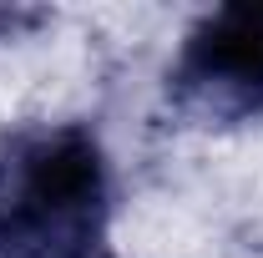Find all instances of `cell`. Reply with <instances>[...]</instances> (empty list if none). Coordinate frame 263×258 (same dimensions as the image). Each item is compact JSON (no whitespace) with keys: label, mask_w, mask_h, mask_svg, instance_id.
<instances>
[{"label":"cell","mask_w":263,"mask_h":258,"mask_svg":"<svg viewBox=\"0 0 263 258\" xmlns=\"http://www.w3.org/2000/svg\"><path fill=\"white\" fill-rule=\"evenodd\" d=\"M111 162L86 122H26L0 142V258H117Z\"/></svg>","instance_id":"obj_1"},{"label":"cell","mask_w":263,"mask_h":258,"mask_svg":"<svg viewBox=\"0 0 263 258\" xmlns=\"http://www.w3.org/2000/svg\"><path fill=\"white\" fill-rule=\"evenodd\" d=\"M167 97L208 127L263 117V5L208 10L167 66Z\"/></svg>","instance_id":"obj_2"}]
</instances>
